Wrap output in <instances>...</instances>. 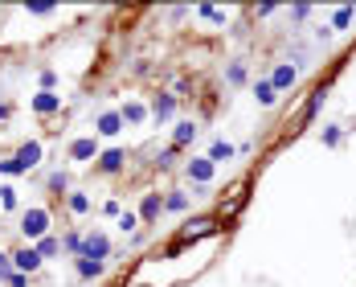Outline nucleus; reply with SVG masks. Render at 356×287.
Masks as SVG:
<instances>
[{
    "label": "nucleus",
    "mask_w": 356,
    "mask_h": 287,
    "mask_svg": "<svg viewBox=\"0 0 356 287\" xmlns=\"http://www.w3.org/2000/svg\"><path fill=\"white\" fill-rule=\"evenodd\" d=\"M37 164H41V144L29 140V144H20L16 160H0V173H29V169H37Z\"/></svg>",
    "instance_id": "1"
},
{
    "label": "nucleus",
    "mask_w": 356,
    "mask_h": 287,
    "mask_svg": "<svg viewBox=\"0 0 356 287\" xmlns=\"http://www.w3.org/2000/svg\"><path fill=\"white\" fill-rule=\"evenodd\" d=\"M45 230H49V214H45V210H25V214H20V234H25V238H37V242H41Z\"/></svg>",
    "instance_id": "2"
},
{
    "label": "nucleus",
    "mask_w": 356,
    "mask_h": 287,
    "mask_svg": "<svg viewBox=\"0 0 356 287\" xmlns=\"http://www.w3.org/2000/svg\"><path fill=\"white\" fill-rule=\"evenodd\" d=\"M111 255V238L102 234V230H90L86 238H82V259H94V263H102Z\"/></svg>",
    "instance_id": "3"
},
{
    "label": "nucleus",
    "mask_w": 356,
    "mask_h": 287,
    "mask_svg": "<svg viewBox=\"0 0 356 287\" xmlns=\"http://www.w3.org/2000/svg\"><path fill=\"white\" fill-rule=\"evenodd\" d=\"M295 78H299V70H295L291 62H279L275 74H271V86H275V90H287V86H295Z\"/></svg>",
    "instance_id": "4"
},
{
    "label": "nucleus",
    "mask_w": 356,
    "mask_h": 287,
    "mask_svg": "<svg viewBox=\"0 0 356 287\" xmlns=\"http://www.w3.org/2000/svg\"><path fill=\"white\" fill-rule=\"evenodd\" d=\"M12 267H16L20 275H33V271L41 267V255H37L33 247H25V251H16V255H12Z\"/></svg>",
    "instance_id": "5"
},
{
    "label": "nucleus",
    "mask_w": 356,
    "mask_h": 287,
    "mask_svg": "<svg viewBox=\"0 0 356 287\" xmlns=\"http://www.w3.org/2000/svg\"><path fill=\"white\" fill-rule=\"evenodd\" d=\"M189 181L209 185V181H213V160H209V156H205V160H189Z\"/></svg>",
    "instance_id": "6"
},
{
    "label": "nucleus",
    "mask_w": 356,
    "mask_h": 287,
    "mask_svg": "<svg viewBox=\"0 0 356 287\" xmlns=\"http://www.w3.org/2000/svg\"><path fill=\"white\" fill-rule=\"evenodd\" d=\"M57 107H61V95H53V90H41V95L33 99V111H37V115H53Z\"/></svg>",
    "instance_id": "7"
},
{
    "label": "nucleus",
    "mask_w": 356,
    "mask_h": 287,
    "mask_svg": "<svg viewBox=\"0 0 356 287\" xmlns=\"http://www.w3.org/2000/svg\"><path fill=\"white\" fill-rule=\"evenodd\" d=\"M172 111H176V95H156V103H152V119L164 123Z\"/></svg>",
    "instance_id": "8"
},
{
    "label": "nucleus",
    "mask_w": 356,
    "mask_h": 287,
    "mask_svg": "<svg viewBox=\"0 0 356 287\" xmlns=\"http://www.w3.org/2000/svg\"><path fill=\"white\" fill-rule=\"evenodd\" d=\"M123 160H127V156H123V148H107V152L98 156V173H119V169H123Z\"/></svg>",
    "instance_id": "9"
},
{
    "label": "nucleus",
    "mask_w": 356,
    "mask_h": 287,
    "mask_svg": "<svg viewBox=\"0 0 356 287\" xmlns=\"http://www.w3.org/2000/svg\"><path fill=\"white\" fill-rule=\"evenodd\" d=\"M160 210H164V197H160V193H148V197H143V205H139V218H143V222H156V218H160Z\"/></svg>",
    "instance_id": "10"
},
{
    "label": "nucleus",
    "mask_w": 356,
    "mask_h": 287,
    "mask_svg": "<svg viewBox=\"0 0 356 287\" xmlns=\"http://www.w3.org/2000/svg\"><path fill=\"white\" fill-rule=\"evenodd\" d=\"M254 99H258L262 107H275V99H279V90L271 86V78H258V82H254Z\"/></svg>",
    "instance_id": "11"
},
{
    "label": "nucleus",
    "mask_w": 356,
    "mask_h": 287,
    "mask_svg": "<svg viewBox=\"0 0 356 287\" xmlns=\"http://www.w3.org/2000/svg\"><path fill=\"white\" fill-rule=\"evenodd\" d=\"M98 160V148H94V140H74L70 144V160Z\"/></svg>",
    "instance_id": "12"
},
{
    "label": "nucleus",
    "mask_w": 356,
    "mask_h": 287,
    "mask_svg": "<svg viewBox=\"0 0 356 287\" xmlns=\"http://www.w3.org/2000/svg\"><path fill=\"white\" fill-rule=\"evenodd\" d=\"M197 140V123H176V132H172V148H184V144H193Z\"/></svg>",
    "instance_id": "13"
},
{
    "label": "nucleus",
    "mask_w": 356,
    "mask_h": 287,
    "mask_svg": "<svg viewBox=\"0 0 356 287\" xmlns=\"http://www.w3.org/2000/svg\"><path fill=\"white\" fill-rule=\"evenodd\" d=\"M119 127H123V115H119V111H107V115H98V132H102V136H115Z\"/></svg>",
    "instance_id": "14"
},
{
    "label": "nucleus",
    "mask_w": 356,
    "mask_h": 287,
    "mask_svg": "<svg viewBox=\"0 0 356 287\" xmlns=\"http://www.w3.org/2000/svg\"><path fill=\"white\" fill-rule=\"evenodd\" d=\"M119 115H123V123H143V119H148V111H143V103H127V107H123Z\"/></svg>",
    "instance_id": "15"
},
{
    "label": "nucleus",
    "mask_w": 356,
    "mask_h": 287,
    "mask_svg": "<svg viewBox=\"0 0 356 287\" xmlns=\"http://www.w3.org/2000/svg\"><path fill=\"white\" fill-rule=\"evenodd\" d=\"M234 156V144H225V140H213V148H209V160L213 164H221V160H230Z\"/></svg>",
    "instance_id": "16"
},
{
    "label": "nucleus",
    "mask_w": 356,
    "mask_h": 287,
    "mask_svg": "<svg viewBox=\"0 0 356 287\" xmlns=\"http://www.w3.org/2000/svg\"><path fill=\"white\" fill-rule=\"evenodd\" d=\"M78 275H82V279H94V275H102V263H94V259H78Z\"/></svg>",
    "instance_id": "17"
},
{
    "label": "nucleus",
    "mask_w": 356,
    "mask_h": 287,
    "mask_svg": "<svg viewBox=\"0 0 356 287\" xmlns=\"http://www.w3.org/2000/svg\"><path fill=\"white\" fill-rule=\"evenodd\" d=\"M164 210H176V214H180V210H189V197H184V193H168V197H164Z\"/></svg>",
    "instance_id": "18"
},
{
    "label": "nucleus",
    "mask_w": 356,
    "mask_h": 287,
    "mask_svg": "<svg viewBox=\"0 0 356 287\" xmlns=\"http://www.w3.org/2000/svg\"><path fill=\"white\" fill-rule=\"evenodd\" d=\"M348 21H353V8L344 4V8H336V16H332V29H348Z\"/></svg>",
    "instance_id": "19"
},
{
    "label": "nucleus",
    "mask_w": 356,
    "mask_h": 287,
    "mask_svg": "<svg viewBox=\"0 0 356 287\" xmlns=\"http://www.w3.org/2000/svg\"><path fill=\"white\" fill-rule=\"evenodd\" d=\"M37 255H41V259H53V255H57V238H41V242H37Z\"/></svg>",
    "instance_id": "20"
},
{
    "label": "nucleus",
    "mask_w": 356,
    "mask_h": 287,
    "mask_svg": "<svg viewBox=\"0 0 356 287\" xmlns=\"http://www.w3.org/2000/svg\"><path fill=\"white\" fill-rule=\"evenodd\" d=\"M225 78H230L234 86H238V82H246V66H242V62H234V66L225 70Z\"/></svg>",
    "instance_id": "21"
},
{
    "label": "nucleus",
    "mask_w": 356,
    "mask_h": 287,
    "mask_svg": "<svg viewBox=\"0 0 356 287\" xmlns=\"http://www.w3.org/2000/svg\"><path fill=\"white\" fill-rule=\"evenodd\" d=\"M70 210H74V214H86V210H90V197H86V193H74V197H70Z\"/></svg>",
    "instance_id": "22"
},
{
    "label": "nucleus",
    "mask_w": 356,
    "mask_h": 287,
    "mask_svg": "<svg viewBox=\"0 0 356 287\" xmlns=\"http://www.w3.org/2000/svg\"><path fill=\"white\" fill-rule=\"evenodd\" d=\"M135 226H139V214H131V210H127V214H119V230H123V234H127V230H135Z\"/></svg>",
    "instance_id": "23"
},
{
    "label": "nucleus",
    "mask_w": 356,
    "mask_h": 287,
    "mask_svg": "<svg viewBox=\"0 0 356 287\" xmlns=\"http://www.w3.org/2000/svg\"><path fill=\"white\" fill-rule=\"evenodd\" d=\"M197 12H201V16H205V21H221V16H225V12H221V8H213V4H201V8H197Z\"/></svg>",
    "instance_id": "24"
},
{
    "label": "nucleus",
    "mask_w": 356,
    "mask_h": 287,
    "mask_svg": "<svg viewBox=\"0 0 356 287\" xmlns=\"http://www.w3.org/2000/svg\"><path fill=\"white\" fill-rule=\"evenodd\" d=\"M0 201H4V210H12V205H16V189L4 185V189H0Z\"/></svg>",
    "instance_id": "25"
},
{
    "label": "nucleus",
    "mask_w": 356,
    "mask_h": 287,
    "mask_svg": "<svg viewBox=\"0 0 356 287\" xmlns=\"http://www.w3.org/2000/svg\"><path fill=\"white\" fill-rule=\"evenodd\" d=\"M8 275H12V255L0 251V279H8Z\"/></svg>",
    "instance_id": "26"
},
{
    "label": "nucleus",
    "mask_w": 356,
    "mask_h": 287,
    "mask_svg": "<svg viewBox=\"0 0 356 287\" xmlns=\"http://www.w3.org/2000/svg\"><path fill=\"white\" fill-rule=\"evenodd\" d=\"M324 144L336 148V144H340V127H328V132H324Z\"/></svg>",
    "instance_id": "27"
},
{
    "label": "nucleus",
    "mask_w": 356,
    "mask_h": 287,
    "mask_svg": "<svg viewBox=\"0 0 356 287\" xmlns=\"http://www.w3.org/2000/svg\"><path fill=\"white\" fill-rule=\"evenodd\" d=\"M172 160H176V148H164V152H160V169H168Z\"/></svg>",
    "instance_id": "28"
},
{
    "label": "nucleus",
    "mask_w": 356,
    "mask_h": 287,
    "mask_svg": "<svg viewBox=\"0 0 356 287\" xmlns=\"http://www.w3.org/2000/svg\"><path fill=\"white\" fill-rule=\"evenodd\" d=\"M49 189H66V173H53L49 177Z\"/></svg>",
    "instance_id": "29"
},
{
    "label": "nucleus",
    "mask_w": 356,
    "mask_h": 287,
    "mask_svg": "<svg viewBox=\"0 0 356 287\" xmlns=\"http://www.w3.org/2000/svg\"><path fill=\"white\" fill-rule=\"evenodd\" d=\"M25 284H29V279H25L20 271H12V275H8V287H25Z\"/></svg>",
    "instance_id": "30"
},
{
    "label": "nucleus",
    "mask_w": 356,
    "mask_h": 287,
    "mask_svg": "<svg viewBox=\"0 0 356 287\" xmlns=\"http://www.w3.org/2000/svg\"><path fill=\"white\" fill-rule=\"evenodd\" d=\"M8 115H12V107H8V103H0V119H8Z\"/></svg>",
    "instance_id": "31"
}]
</instances>
